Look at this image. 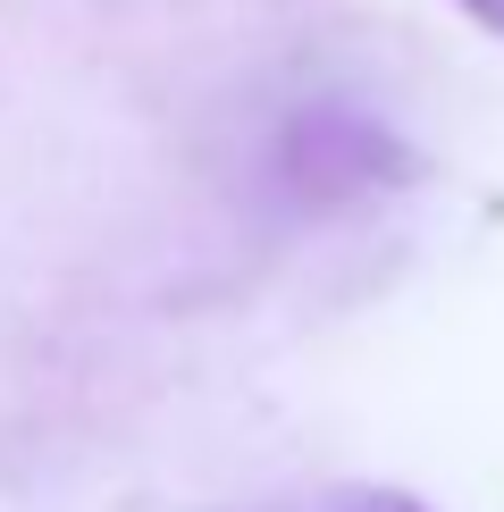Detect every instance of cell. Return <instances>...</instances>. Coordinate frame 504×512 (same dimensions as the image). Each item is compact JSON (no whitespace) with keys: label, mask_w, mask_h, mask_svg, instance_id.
Wrapping results in <instances>:
<instances>
[{"label":"cell","mask_w":504,"mask_h":512,"mask_svg":"<svg viewBox=\"0 0 504 512\" xmlns=\"http://www.w3.org/2000/svg\"><path fill=\"white\" fill-rule=\"evenodd\" d=\"M462 17H471V26H488V34H504V0H454Z\"/></svg>","instance_id":"6da1fadb"},{"label":"cell","mask_w":504,"mask_h":512,"mask_svg":"<svg viewBox=\"0 0 504 512\" xmlns=\"http://www.w3.org/2000/svg\"><path fill=\"white\" fill-rule=\"evenodd\" d=\"M345 512H420V504H404V496H345Z\"/></svg>","instance_id":"7a4b0ae2"}]
</instances>
